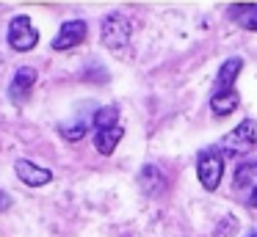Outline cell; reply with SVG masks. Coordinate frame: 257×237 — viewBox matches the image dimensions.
Masks as SVG:
<instances>
[{
  "label": "cell",
  "instance_id": "obj_1",
  "mask_svg": "<svg viewBox=\"0 0 257 237\" xmlns=\"http://www.w3.org/2000/svg\"><path fill=\"white\" fill-rule=\"evenodd\" d=\"M240 69H243V58H227L218 69L216 80H213V91H210V110L216 116H229L238 108V80Z\"/></svg>",
  "mask_w": 257,
  "mask_h": 237
},
{
  "label": "cell",
  "instance_id": "obj_2",
  "mask_svg": "<svg viewBox=\"0 0 257 237\" xmlns=\"http://www.w3.org/2000/svg\"><path fill=\"white\" fill-rule=\"evenodd\" d=\"M130 33H133V25L122 11H111L102 22V44L116 55H124V50L130 47Z\"/></svg>",
  "mask_w": 257,
  "mask_h": 237
},
{
  "label": "cell",
  "instance_id": "obj_3",
  "mask_svg": "<svg viewBox=\"0 0 257 237\" xmlns=\"http://www.w3.org/2000/svg\"><path fill=\"white\" fill-rule=\"evenodd\" d=\"M221 174H224L221 149L218 146L202 149L199 157H196V176H199L202 187H205V190H216L218 182H221Z\"/></svg>",
  "mask_w": 257,
  "mask_h": 237
},
{
  "label": "cell",
  "instance_id": "obj_4",
  "mask_svg": "<svg viewBox=\"0 0 257 237\" xmlns=\"http://www.w3.org/2000/svg\"><path fill=\"white\" fill-rule=\"evenodd\" d=\"M257 143V124L254 119H243L232 132L224 135V141L218 143V149L227 154H249Z\"/></svg>",
  "mask_w": 257,
  "mask_h": 237
},
{
  "label": "cell",
  "instance_id": "obj_5",
  "mask_svg": "<svg viewBox=\"0 0 257 237\" xmlns=\"http://www.w3.org/2000/svg\"><path fill=\"white\" fill-rule=\"evenodd\" d=\"M232 193L249 207H257V160H246L232 174Z\"/></svg>",
  "mask_w": 257,
  "mask_h": 237
},
{
  "label": "cell",
  "instance_id": "obj_6",
  "mask_svg": "<svg viewBox=\"0 0 257 237\" xmlns=\"http://www.w3.org/2000/svg\"><path fill=\"white\" fill-rule=\"evenodd\" d=\"M6 42H9V47L17 50V53H28V50H34L36 44H39V31L34 28L31 17L20 14V17H14V20L9 22Z\"/></svg>",
  "mask_w": 257,
  "mask_h": 237
},
{
  "label": "cell",
  "instance_id": "obj_7",
  "mask_svg": "<svg viewBox=\"0 0 257 237\" xmlns=\"http://www.w3.org/2000/svg\"><path fill=\"white\" fill-rule=\"evenodd\" d=\"M86 33H89V25H86L83 20H69V22H64L61 31H58V36L53 39V50H56V53H64V50L78 47V44L86 39Z\"/></svg>",
  "mask_w": 257,
  "mask_h": 237
},
{
  "label": "cell",
  "instance_id": "obj_8",
  "mask_svg": "<svg viewBox=\"0 0 257 237\" xmlns=\"http://www.w3.org/2000/svg\"><path fill=\"white\" fill-rule=\"evenodd\" d=\"M14 171H17V179H23L28 187H42L53 179L50 168H42V165L31 163V160H25V157H20L17 163H14Z\"/></svg>",
  "mask_w": 257,
  "mask_h": 237
},
{
  "label": "cell",
  "instance_id": "obj_9",
  "mask_svg": "<svg viewBox=\"0 0 257 237\" xmlns=\"http://www.w3.org/2000/svg\"><path fill=\"white\" fill-rule=\"evenodd\" d=\"M34 86H36V69L34 66H20V69L14 72V77H12V86H9L12 102H17V105L25 102Z\"/></svg>",
  "mask_w": 257,
  "mask_h": 237
},
{
  "label": "cell",
  "instance_id": "obj_10",
  "mask_svg": "<svg viewBox=\"0 0 257 237\" xmlns=\"http://www.w3.org/2000/svg\"><path fill=\"white\" fill-rule=\"evenodd\" d=\"M122 135H124L122 127H111V130H100V132H94V146H97V152H100L102 157L113 154V149L119 146Z\"/></svg>",
  "mask_w": 257,
  "mask_h": 237
},
{
  "label": "cell",
  "instance_id": "obj_11",
  "mask_svg": "<svg viewBox=\"0 0 257 237\" xmlns=\"http://www.w3.org/2000/svg\"><path fill=\"white\" fill-rule=\"evenodd\" d=\"M229 20H235V25L246 28V31H257V3H240L229 9Z\"/></svg>",
  "mask_w": 257,
  "mask_h": 237
},
{
  "label": "cell",
  "instance_id": "obj_12",
  "mask_svg": "<svg viewBox=\"0 0 257 237\" xmlns=\"http://www.w3.org/2000/svg\"><path fill=\"white\" fill-rule=\"evenodd\" d=\"M139 185H141V190H147V196H155L163 187V174L155 165H144V168L139 171Z\"/></svg>",
  "mask_w": 257,
  "mask_h": 237
},
{
  "label": "cell",
  "instance_id": "obj_13",
  "mask_svg": "<svg viewBox=\"0 0 257 237\" xmlns=\"http://www.w3.org/2000/svg\"><path fill=\"white\" fill-rule=\"evenodd\" d=\"M94 132L100 130H111V127H119V108L116 105H105V108H97L94 113Z\"/></svg>",
  "mask_w": 257,
  "mask_h": 237
},
{
  "label": "cell",
  "instance_id": "obj_14",
  "mask_svg": "<svg viewBox=\"0 0 257 237\" xmlns=\"http://www.w3.org/2000/svg\"><path fill=\"white\" fill-rule=\"evenodd\" d=\"M58 130H61V135L67 138V141H80V138L89 132V119H86V116H75L72 121H64Z\"/></svg>",
  "mask_w": 257,
  "mask_h": 237
},
{
  "label": "cell",
  "instance_id": "obj_15",
  "mask_svg": "<svg viewBox=\"0 0 257 237\" xmlns=\"http://www.w3.org/2000/svg\"><path fill=\"white\" fill-rule=\"evenodd\" d=\"M9 207H12V196L6 190H0V212H6Z\"/></svg>",
  "mask_w": 257,
  "mask_h": 237
},
{
  "label": "cell",
  "instance_id": "obj_16",
  "mask_svg": "<svg viewBox=\"0 0 257 237\" xmlns=\"http://www.w3.org/2000/svg\"><path fill=\"white\" fill-rule=\"evenodd\" d=\"M249 237H257V231H251V234H249Z\"/></svg>",
  "mask_w": 257,
  "mask_h": 237
}]
</instances>
